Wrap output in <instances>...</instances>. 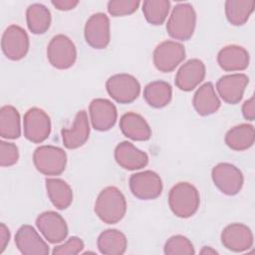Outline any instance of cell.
<instances>
[{
  "label": "cell",
  "mask_w": 255,
  "mask_h": 255,
  "mask_svg": "<svg viewBox=\"0 0 255 255\" xmlns=\"http://www.w3.org/2000/svg\"><path fill=\"white\" fill-rule=\"evenodd\" d=\"M52 5L61 11H68L74 9L78 4V0H52Z\"/></svg>",
  "instance_id": "8d00e7d4"
},
{
  "label": "cell",
  "mask_w": 255,
  "mask_h": 255,
  "mask_svg": "<svg viewBox=\"0 0 255 255\" xmlns=\"http://www.w3.org/2000/svg\"><path fill=\"white\" fill-rule=\"evenodd\" d=\"M211 177L214 185L226 195L237 194L244 182L241 170L228 162L216 164L211 170Z\"/></svg>",
  "instance_id": "52a82bcc"
},
{
  "label": "cell",
  "mask_w": 255,
  "mask_h": 255,
  "mask_svg": "<svg viewBox=\"0 0 255 255\" xmlns=\"http://www.w3.org/2000/svg\"><path fill=\"white\" fill-rule=\"evenodd\" d=\"M115 159L121 167L128 170H137L148 163L147 154L129 141H122L116 146Z\"/></svg>",
  "instance_id": "d6986e66"
},
{
  "label": "cell",
  "mask_w": 255,
  "mask_h": 255,
  "mask_svg": "<svg viewBox=\"0 0 255 255\" xmlns=\"http://www.w3.org/2000/svg\"><path fill=\"white\" fill-rule=\"evenodd\" d=\"M172 97L171 86L164 81H153L143 89V99L152 108L161 109L167 106Z\"/></svg>",
  "instance_id": "4316f807"
},
{
  "label": "cell",
  "mask_w": 255,
  "mask_h": 255,
  "mask_svg": "<svg viewBox=\"0 0 255 255\" xmlns=\"http://www.w3.org/2000/svg\"><path fill=\"white\" fill-rule=\"evenodd\" d=\"M120 128L124 135L132 140L143 141L149 139L151 136L149 125L136 113L129 112L123 115L120 120Z\"/></svg>",
  "instance_id": "7402d4cb"
},
{
  "label": "cell",
  "mask_w": 255,
  "mask_h": 255,
  "mask_svg": "<svg viewBox=\"0 0 255 255\" xmlns=\"http://www.w3.org/2000/svg\"><path fill=\"white\" fill-rule=\"evenodd\" d=\"M47 57L50 64L56 69H69L77 59L75 44L66 35H56L51 39L47 47Z\"/></svg>",
  "instance_id": "5b68a950"
},
{
  "label": "cell",
  "mask_w": 255,
  "mask_h": 255,
  "mask_svg": "<svg viewBox=\"0 0 255 255\" xmlns=\"http://www.w3.org/2000/svg\"><path fill=\"white\" fill-rule=\"evenodd\" d=\"M226 145L237 151L250 148L255 140L254 127L249 124H241L231 128L225 134Z\"/></svg>",
  "instance_id": "cb8c5ba5"
},
{
  "label": "cell",
  "mask_w": 255,
  "mask_h": 255,
  "mask_svg": "<svg viewBox=\"0 0 255 255\" xmlns=\"http://www.w3.org/2000/svg\"><path fill=\"white\" fill-rule=\"evenodd\" d=\"M196 24V13L189 3H179L174 6L166 23L168 35L180 41H186L193 35Z\"/></svg>",
  "instance_id": "3957f363"
},
{
  "label": "cell",
  "mask_w": 255,
  "mask_h": 255,
  "mask_svg": "<svg viewBox=\"0 0 255 255\" xmlns=\"http://www.w3.org/2000/svg\"><path fill=\"white\" fill-rule=\"evenodd\" d=\"M46 189L52 204L64 210L68 208L73 201V191L71 186L61 178H46Z\"/></svg>",
  "instance_id": "484cf974"
},
{
  "label": "cell",
  "mask_w": 255,
  "mask_h": 255,
  "mask_svg": "<svg viewBox=\"0 0 255 255\" xmlns=\"http://www.w3.org/2000/svg\"><path fill=\"white\" fill-rule=\"evenodd\" d=\"M242 115L247 121H254L255 119V108H254V97L245 101L242 105Z\"/></svg>",
  "instance_id": "d590c367"
},
{
  "label": "cell",
  "mask_w": 255,
  "mask_h": 255,
  "mask_svg": "<svg viewBox=\"0 0 255 255\" xmlns=\"http://www.w3.org/2000/svg\"><path fill=\"white\" fill-rule=\"evenodd\" d=\"M97 245L102 254L122 255L127 250L128 239L120 230L107 229L99 235Z\"/></svg>",
  "instance_id": "d4e9b609"
},
{
  "label": "cell",
  "mask_w": 255,
  "mask_h": 255,
  "mask_svg": "<svg viewBox=\"0 0 255 255\" xmlns=\"http://www.w3.org/2000/svg\"><path fill=\"white\" fill-rule=\"evenodd\" d=\"M36 225L43 236L52 244L64 241L68 235L65 219L55 211H45L36 218Z\"/></svg>",
  "instance_id": "4fadbf2b"
},
{
  "label": "cell",
  "mask_w": 255,
  "mask_h": 255,
  "mask_svg": "<svg viewBox=\"0 0 255 255\" xmlns=\"http://www.w3.org/2000/svg\"><path fill=\"white\" fill-rule=\"evenodd\" d=\"M85 40L94 49H105L111 39L110 19L105 13L93 14L86 22Z\"/></svg>",
  "instance_id": "7c38bea8"
},
{
  "label": "cell",
  "mask_w": 255,
  "mask_h": 255,
  "mask_svg": "<svg viewBox=\"0 0 255 255\" xmlns=\"http://www.w3.org/2000/svg\"><path fill=\"white\" fill-rule=\"evenodd\" d=\"M128 183L131 193L141 200L154 199L162 191L161 178L152 170H143L131 174Z\"/></svg>",
  "instance_id": "9c48e42d"
},
{
  "label": "cell",
  "mask_w": 255,
  "mask_h": 255,
  "mask_svg": "<svg viewBox=\"0 0 255 255\" xmlns=\"http://www.w3.org/2000/svg\"><path fill=\"white\" fill-rule=\"evenodd\" d=\"M1 48L9 60L23 59L29 50V37L26 31L18 25L8 26L2 35Z\"/></svg>",
  "instance_id": "8fae6325"
},
{
  "label": "cell",
  "mask_w": 255,
  "mask_h": 255,
  "mask_svg": "<svg viewBox=\"0 0 255 255\" xmlns=\"http://www.w3.org/2000/svg\"><path fill=\"white\" fill-rule=\"evenodd\" d=\"M127 211V201L123 192L116 186L105 187L98 195L95 212L107 224L121 221Z\"/></svg>",
  "instance_id": "6da1fadb"
},
{
  "label": "cell",
  "mask_w": 255,
  "mask_h": 255,
  "mask_svg": "<svg viewBox=\"0 0 255 255\" xmlns=\"http://www.w3.org/2000/svg\"><path fill=\"white\" fill-rule=\"evenodd\" d=\"M255 7L253 0H227L225 2V15L228 22L234 26L244 25Z\"/></svg>",
  "instance_id": "f546056e"
},
{
  "label": "cell",
  "mask_w": 255,
  "mask_h": 255,
  "mask_svg": "<svg viewBox=\"0 0 255 255\" xmlns=\"http://www.w3.org/2000/svg\"><path fill=\"white\" fill-rule=\"evenodd\" d=\"M9 240H10V231L4 223H1L0 224V254L3 253V251L5 250L7 244L9 243Z\"/></svg>",
  "instance_id": "74e56055"
},
{
  "label": "cell",
  "mask_w": 255,
  "mask_h": 255,
  "mask_svg": "<svg viewBox=\"0 0 255 255\" xmlns=\"http://www.w3.org/2000/svg\"><path fill=\"white\" fill-rule=\"evenodd\" d=\"M221 243L233 252H244L253 245V234L251 229L242 223L227 225L221 232Z\"/></svg>",
  "instance_id": "9a60e30c"
},
{
  "label": "cell",
  "mask_w": 255,
  "mask_h": 255,
  "mask_svg": "<svg viewBox=\"0 0 255 255\" xmlns=\"http://www.w3.org/2000/svg\"><path fill=\"white\" fill-rule=\"evenodd\" d=\"M139 4L137 0H113L108 2V12L114 17L127 16L134 13Z\"/></svg>",
  "instance_id": "d6a6232c"
},
{
  "label": "cell",
  "mask_w": 255,
  "mask_h": 255,
  "mask_svg": "<svg viewBox=\"0 0 255 255\" xmlns=\"http://www.w3.org/2000/svg\"><path fill=\"white\" fill-rule=\"evenodd\" d=\"M33 162L37 170L45 175H60L66 168L67 154L61 147L41 145L33 153Z\"/></svg>",
  "instance_id": "277c9868"
},
{
  "label": "cell",
  "mask_w": 255,
  "mask_h": 255,
  "mask_svg": "<svg viewBox=\"0 0 255 255\" xmlns=\"http://www.w3.org/2000/svg\"><path fill=\"white\" fill-rule=\"evenodd\" d=\"M15 244L24 255H47L49 246L31 225H22L15 234Z\"/></svg>",
  "instance_id": "e0dca14e"
},
{
  "label": "cell",
  "mask_w": 255,
  "mask_h": 255,
  "mask_svg": "<svg viewBox=\"0 0 255 255\" xmlns=\"http://www.w3.org/2000/svg\"><path fill=\"white\" fill-rule=\"evenodd\" d=\"M84 249V242L77 236L70 237L64 244L58 245L53 249L54 255H76Z\"/></svg>",
  "instance_id": "e575fe53"
},
{
  "label": "cell",
  "mask_w": 255,
  "mask_h": 255,
  "mask_svg": "<svg viewBox=\"0 0 255 255\" xmlns=\"http://www.w3.org/2000/svg\"><path fill=\"white\" fill-rule=\"evenodd\" d=\"M170 8L168 0H145L142 3V13L151 25H161L165 21Z\"/></svg>",
  "instance_id": "4dcf8cb0"
},
{
  "label": "cell",
  "mask_w": 255,
  "mask_h": 255,
  "mask_svg": "<svg viewBox=\"0 0 255 255\" xmlns=\"http://www.w3.org/2000/svg\"><path fill=\"white\" fill-rule=\"evenodd\" d=\"M0 135L7 139H15L21 135L20 115L13 106L6 105L0 109Z\"/></svg>",
  "instance_id": "f1b7e54d"
},
{
  "label": "cell",
  "mask_w": 255,
  "mask_h": 255,
  "mask_svg": "<svg viewBox=\"0 0 255 255\" xmlns=\"http://www.w3.org/2000/svg\"><path fill=\"white\" fill-rule=\"evenodd\" d=\"M193 107L202 117L216 113L220 108V100L215 93L212 83L207 82L200 86L193 96Z\"/></svg>",
  "instance_id": "603a6c76"
},
{
  "label": "cell",
  "mask_w": 255,
  "mask_h": 255,
  "mask_svg": "<svg viewBox=\"0 0 255 255\" xmlns=\"http://www.w3.org/2000/svg\"><path fill=\"white\" fill-rule=\"evenodd\" d=\"M249 53L237 45H228L222 48L217 55V62L226 72L243 71L249 65Z\"/></svg>",
  "instance_id": "44dd1931"
},
{
  "label": "cell",
  "mask_w": 255,
  "mask_h": 255,
  "mask_svg": "<svg viewBox=\"0 0 255 255\" xmlns=\"http://www.w3.org/2000/svg\"><path fill=\"white\" fill-rule=\"evenodd\" d=\"M198 190L189 182H178L172 186L168 194V204L174 215L188 218L195 214L199 207Z\"/></svg>",
  "instance_id": "7a4b0ae2"
},
{
  "label": "cell",
  "mask_w": 255,
  "mask_h": 255,
  "mask_svg": "<svg viewBox=\"0 0 255 255\" xmlns=\"http://www.w3.org/2000/svg\"><path fill=\"white\" fill-rule=\"evenodd\" d=\"M61 133L63 143L67 148L75 149L84 145L90 134V125L87 113L85 111L78 112L73 126L70 128H63Z\"/></svg>",
  "instance_id": "ffe728a7"
},
{
  "label": "cell",
  "mask_w": 255,
  "mask_h": 255,
  "mask_svg": "<svg viewBox=\"0 0 255 255\" xmlns=\"http://www.w3.org/2000/svg\"><path fill=\"white\" fill-rule=\"evenodd\" d=\"M19 159V150L15 143L9 141H0V165L11 166Z\"/></svg>",
  "instance_id": "836d02e7"
},
{
  "label": "cell",
  "mask_w": 255,
  "mask_h": 255,
  "mask_svg": "<svg viewBox=\"0 0 255 255\" xmlns=\"http://www.w3.org/2000/svg\"><path fill=\"white\" fill-rule=\"evenodd\" d=\"M108 94L120 104H130L140 93L138 81L129 74H117L107 80Z\"/></svg>",
  "instance_id": "8992f818"
},
{
  "label": "cell",
  "mask_w": 255,
  "mask_h": 255,
  "mask_svg": "<svg viewBox=\"0 0 255 255\" xmlns=\"http://www.w3.org/2000/svg\"><path fill=\"white\" fill-rule=\"evenodd\" d=\"M91 123L95 129L100 131L112 128L118 119L116 106L107 99H95L89 107Z\"/></svg>",
  "instance_id": "2e32d148"
},
{
  "label": "cell",
  "mask_w": 255,
  "mask_h": 255,
  "mask_svg": "<svg viewBox=\"0 0 255 255\" xmlns=\"http://www.w3.org/2000/svg\"><path fill=\"white\" fill-rule=\"evenodd\" d=\"M154 67L162 72L173 71L185 58V49L181 43L175 41H163L153 51Z\"/></svg>",
  "instance_id": "30bf717a"
},
{
  "label": "cell",
  "mask_w": 255,
  "mask_h": 255,
  "mask_svg": "<svg viewBox=\"0 0 255 255\" xmlns=\"http://www.w3.org/2000/svg\"><path fill=\"white\" fill-rule=\"evenodd\" d=\"M166 255H193L195 253L191 241L183 235H173L164 244Z\"/></svg>",
  "instance_id": "1f68e13d"
},
{
  "label": "cell",
  "mask_w": 255,
  "mask_h": 255,
  "mask_svg": "<svg viewBox=\"0 0 255 255\" xmlns=\"http://www.w3.org/2000/svg\"><path fill=\"white\" fill-rule=\"evenodd\" d=\"M205 73V66L201 60H188L177 71L174 80L175 86L183 92L192 91L204 80Z\"/></svg>",
  "instance_id": "ac0fdd59"
},
{
  "label": "cell",
  "mask_w": 255,
  "mask_h": 255,
  "mask_svg": "<svg viewBox=\"0 0 255 255\" xmlns=\"http://www.w3.org/2000/svg\"><path fill=\"white\" fill-rule=\"evenodd\" d=\"M26 21L33 34H44L51 25V12L45 5L34 3L27 8Z\"/></svg>",
  "instance_id": "83f0119b"
},
{
  "label": "cell",
  "mask_w": 255,
  "mask_h": 255,
  "mask_svg": "<svg viewBox=\"0 0 255 255\" xmlns=\"http://www.w3.org/2000/svg\"><path fill=\"white\" fill-rule=\"evenodd\" d=\"M201 254H217V251H215L214 249H212L209 246H204L202 248V250L200 251Z\"/></svg>",
  "instance_id": "f35d334b"
},
{
  "label": "cell",
  "mask_w": 255,
  "mask_h": 255,
  "mask_svg": "<svg viewBox=\"0 0 255 255\" xmlns=\"http://www.w3.org/2000/svg\"><path fill=\"white\" fill-rule=\"evenodd\" d=\"M23 128L25 137L34 143L46 140L51 132V120L45 111L31 108L24 115Z\"/></svg>",
  "instance_id": "ba28073f"
},
{
  "label": "cell",
  "mask_w": 255,
  "mask_h": 255,
  "mask_svg": "<svg viewBox=\"0 0 255 255\" xmlns=\"http://www.w3.org/2000/svg\"><path fill=\"white\" fill-rule=\"evenodd\" d=\"M249 83V78L242 73L230 74L221 77L216 83V90L220 98L227 104H238Z\"/></svg>",
  "instance_id": "5bb4252c"
}]
</instances>
